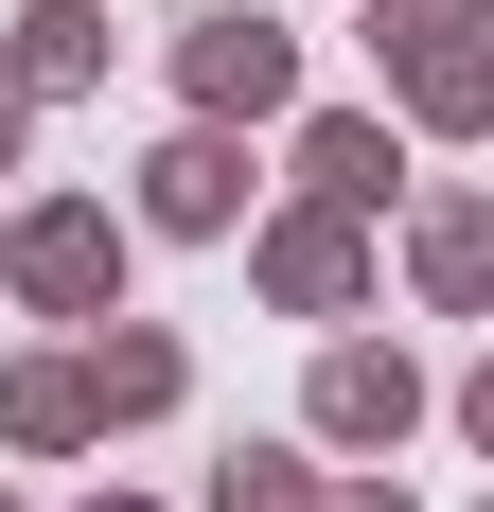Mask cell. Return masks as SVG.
Masks as SVG:
<instances>
[{
    "instance_id": "1",
    "label": "cell",
    "mask_w": 494,
    "mask_h": 512,
    "mask_svg": "<svg viewBox=\"0 0 494 512\" xmlns=\"http://www.w3.org/2000/svg\"><path fill=\"white\" fill-rule=\"evenodd\" d=\"M0 265H18V301H36V318H106V301H124V212L53 195V212H18V248H0Z\"/></svg>"
},
{
    "instance_id": "2",
    "label": "cell",
    "mask_w": 494,
    "mask_h": 512,
    "mask_svg": "<svg viewBox=\"0 0 494 512\" xmlns=\"http://www.w3.org/2000/svg\"><path fill=\"white\" fill-rule=\"evenodd\" d=\"M177 89H195L212 124H265V106L300 89V36H283V18H230V0H212V18H177Z\"/></svg>"
},
{
    "instance_id": "3",
    "label": "cell",
    "mask_w": 494,
    "mask_h": 512,
    "mask_svg": "<svg viewBox=\"0 0 494 512\" xmlns=\"http://www.w3.org/2000/svg\"><path fill=\"white\" fill-rule=\"evenodd\" d=\"M406 424H424V371L371 354V336H336L318 354V442H406Z\"/></svg>"
},
{
    "instance_id": "4",
    "label": "cell",
    "mask_w": 494,
    "mask_h": 512,
    "mask_svg": "<svg viewBox=\"0 0 494 512\" xmlns=\"http://www.w3.org/2000/svg\"><path fill=\"white\" fill-rule=\"evenodd\" d=\"M230 212H247L230 124H195V142H159V159H142V230H230Z\"/></svg>"
},
{
    "instance_id": "5",
    "label": "cell",
    "mask_w": 494,
    "mask_h": 512,
    "mask_svg": "<svg viewBox=\"0 0 494 512\" xmlns=\"http://www.w3.org/2000/svg\"><path fill=\"white\" fill-rule=\"evenodd\" d=\"M265 283H283L300 318H336L353 283H371V265H353V212H336V195H318V212H283V230H265Z\"/></svg>"
},
{
    "instance_id": "6",
    "label": "cell",
    "mask_w": 494,
    "mask_h": 512,
    "mask_svg": "<svg viewBox=\"0 0 494 512\" xmlns=\"http://www.w3.org/2000/svg\"><path fill=\"white\" fill-rule=\"evenodd\" d=\"M89 354H36V371H0V442H36V460H53V442H89Z\"/></svg>"
},
{
    "instance_id": "7",
    "label": "cell",
    "mask_w": 494,
    "mask_h": 512,
    "mask_svg": "<svg viewBox=\"0 0 494 512\" xmlns=\"http://www.w3.org/2000/svg\"><path fill=\"white\" fill-rule=\"evenodd\" d=\"M406 265H424V301H494V195H442L406 230Z\"/></svg>"
},
{
    "instance_id": "8",
    "label": "cell",
    "mask_w": 494,
    "mask_h": 512,
    "mask_svg": "<svg viewBox=\"0 0 494 512\" xmlns=\"http://www.w3.org/2000/svg\"><path fill=\"white\" fill-rule=\"evenodd\" d=\"M89 71H106V18H89V0H36V18H18V106L89 89Z\"/></svg>"
},
{
    "instance_id": "9",
    "label": "cell",
    "mask_w": 494,
    "mask_h": 512,
    "mask_svg": "<svg viewBox=\"0 0 494 512\" xmlns=\"http://www.w3.org/2000/svg\"><path fill=\"white\" fill-rule=\"evenodd\" d=\"M300 177H318L336 212H371V195H389V124H353V106H318V124H300Z\"/></svg>"
},
{
    "instance_id": "10",
    "label": "cell",
    "mask_w": 494,
    "mask_h": 512,
    "mask_svg": "<svg viewBox=\"0 0 494 512\" xmlns=\"http://www.w3.org/2000/svg\"><path fill=\"white\" fill-rule=\"evenodd\" d=\"M89 407H177V336H142V318H124V336H89Z\"/></svg>"
},
{
    "instance_id": "11",
    "label": "cell",
    "mask_w": 494,
    "mask_h": 512,
    "mask_svg": "<svg viewBox=\"0 0 494 512\" xmlns=\"http://www.w3.org/2000/svg\"><path fill=\"white\" fill-rule=\"evenodd\" d=\"M406 106H424V124H494V53H477V36L406 53Z\"/></svg>"
},
{
    "instance_id": "12",
    "label": "cell",
    "mask_w": 494,
    "mask_h": 512,
    "mask_svg": "<svg viewBox=\"0 0 494 512\" xmlns=\"http://www.w3.org/2000/svg\"><path fill=\"white\" fill-rule=\"evenodd\" d=\"M212 512H318V477H300V460H230V477H212Z\"/></svg>"
},
{
    "instance_id": "13",
    "label": "cell",
    "mask_w": 494,
    "mask_h": 512,
    "mask_svg": "<svg viewBox=\"0 0 494 512\" xmlns=\"http://www.w3.org/2000/svg\"><path fill=\"white\" fill-rule=\"evenodd\" d=\"M371 36H389V53H442V36H477V0H371Z\"/></svg>"
},
{
    "instance_id": "14",
    "label": "cell",
    "mask_w": 494,
    "mask_h": 512,
    "mask_svg": "<svg viewBox=\"0 0 494 512\" xmlns=\"http://www.w3.org/2000/svg\"><path fill=\"white\" fill-rule=\"evenodd\" d=\"M318 512H406V495H389V477H353V495H318Z\"/></svg>"
},
{
    "instance_id": "15",
    "label": "cell",
    "mask_w": 494,
    "mask_h": 512,
    "mask_svg": "<svg viewBox=\"0 0 494 512\" xmlns=\"http://www.w3.org/2000/svg\"><path fill=\"white\" fill-rule=\"evenodd\" d=\"M459 424H477V460H494V371H477V389H459Z\"/></svg>"
},
{
    "instance_id": "16",
    "label": "cell",
    "mask_w": 494,
    "mask_h": 512,
    "mask_svg": "<svg viewBox=\"0 0 494 512\" xmlns=\"http://www.w3.org/2000/svg\"><path fill=\"white\" fill-rule=\"evenodd\" d=\"M0 177H18V89H0Z\"/></svg>"
},
{
    "instance_id": "17",
    "label": "cell",
    "mask_w": 494,
    "mask_h": 512,
    "mask_svg": "<svg viewBox=\"0 0 494 512\" xmlns=\"http://www.w3.org/2000/svg\"><path fill=\"white\" fill-rule=\"evenodd\" d=\"M106 512H124V495H106Z\"/></svg>"
},
{
    "instance_id": "18",
    "label": "cell",
    "mask_w": 494,
    "mask_h": 512,
    "mask_svg": "<svg viewBox=\"0 0 494 512\" xmlns=\"http://www.w3.org/2000/svg\"><path fill=\"white\" fill-rule=\"evenodd\" d=\"M0 512H18V495H0Z\"/></svg>"
}]
</instances>
